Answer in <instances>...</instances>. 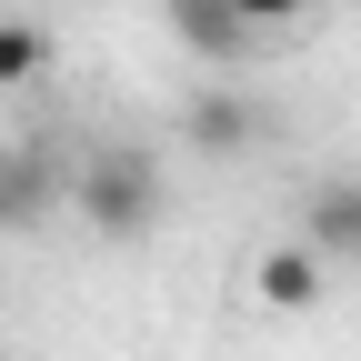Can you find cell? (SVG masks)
Returning a JSON list of instances; mask_svg holds the SVG:
<instances>
[{"mask_svg": "<svg viewBox=\"0 0 361 361\" xmlns=\"http://www.w3.org/2000/svg\"><path fill=\"white\" fill-rule=\"evenodd\" d=\"M71 201H80V221H90L101 241H151L161 211H171V171H161V151H141V141H101V151L71 171Z\"/></svg>", "mask_w": 361, "mask_h": 361, "instance_id": "cell-1", "label": "cell"}, {"mask_svg": "<svg viewBox=\"0 0 361 361\" xmlns=\"http://www.w3.org/2000/svg\"><path fill=\"white\" fill-rule=\"evenodd\" d=\"M261 130H271V111L251 101V90H191V101H180V151H201V161L261 151Z\"/></svg>", "mask_w": 361, "mask_h": 361, "instance_id": "cell-2", "label": "cell"}, {"mask_svg": "<svg viewBox=\"0 0 361 361\" xmlns=\"http://www.w3.org/2000/svg\"><path fill=\"white\" fill-rule=\"evenodd\" d=\"M301 241L322 251L331 271H361V171L311 180V201H301Z\"/></svg>", "mask_w": 361, "mask_h": 361, "instance_id": "cell-3", "label": "cell"}, {"mask_svg": "<svg viewBox=\"0 0 361 361\" xmlns=\"http://www.w3.org/2000/svg\"><path fill=\"white\" fill-rule=\"evenodd\" d=\"M171 40H180L191 61H211V71H231V61L261 51V30L231 11V0H171Z\"/></svg>", "mask_w": 361, "mask_h": 361, "instance_id": "cell-4", "label": "cell"}, {"mask_svg": "<svg viewBox=\"0 0 361 361\" xmlns=\"http://www.w3.org/2000/svg\"><path fill=\"white\" fill-rule=\"evenodd\" d=\"M322 291H331V261L311 251V241H271V251L251 261V301H261V311H311Z\"/></svg>", "mask_w": 361, "mask_h": 361, "instance_id": "cell-5", "label": "cell"}, {"mask_svg": "<svg viewBox=\"0 0 361 361\" xmlns=\"http://www.w3.org/2000/svg\"><path fill=\"white\" fill-rule=\"evenodd\" d=\"M61 191H71V171L51 151H0V231H30Z\"/></svg>", "mask_w": 361, "mask_h": 361, "instance_id": "cell-6", "label": "cell"}, {"mask_svg": "<svg viewBox=\"0 0 361 361\" xmlns=\"http://www.w3.org/2000/svg\"><path fill=\"white\" fill-rule=\"evenodd\" d=\"M40 71H51V40H40L30 20H0V90H30Z\"/></svg>", "mask_w": 361, "mask_h": 361, "instance_id": "cell-7", "label": "cell"}, {"mask_svg": "<svg viewBox=\"0 0 361 361\" xmlns=\"http://www.w3.org/2000/svg\"><path fill=\"white\" fill-rule=\"evenodd\" d=\"M231 11H241V20H251V30H291V20H301V11H311V0H231Z\"/></svg>", "mask_w": 361, "mask_h": 361, "instance_id": "cell-8", "label": "cell"}, {"mask_svg": "<svg viewBox=\"0 0 361 361\" xmlns=\"http://www.w3.org/2000/svg\"><path fill=\"white\" fill-rule=\"evenodd\" d=\"M0 361H11V341H0Z\"/></svg>", "mask_w": 361, "mask_h": 361, "instance_id": "cell-9", "label": "cell"}]
</instances>
